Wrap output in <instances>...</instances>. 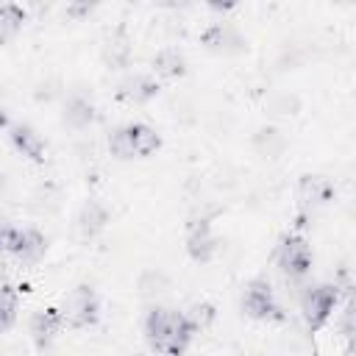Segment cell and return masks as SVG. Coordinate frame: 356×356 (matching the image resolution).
Listing matches in <instances>:
<instances>
[{"mask_svg": "<svg viewBox=\"0 0 356 356\" xmlns=\"http://www.w3.org/2000/svg\"><path fill=\"white\" fill-rule=\"evenodd\" d=\"M142 331H145V342L153 353H159V356H184L186 348L192 345L195 334H197V325L192 323L189 314H184L178 309L153 306L145 314Z\"/></svg>", "mask_w": 356, "mask_h": 356, "instance_id": "cell-1", "label": "cell"}, {"mask_svg": "<svg viewBox=\"0 0 356 356\" xmlns=\"http://www.w3.org/2000/svg\"><path fill=\"white\" fill-rule=\"evenodd\" d=\"M108 147L117 159H147L161 147V134L147 122H125L111 134Z\"/></svg>", "mask_w": 356, "mask_h": 356, "instance_id": "cell-2", "label": "cell"}, {"mask_svg": "<svg viewBox=\"0 0 356 356\" xmlns=\"http://www.w3.org/2000/svg\"><path fill=\"white\" fill-rule=\"evenodd\" d=\"M339 309V286L337 284H314L300 298V314L309 331H320Z\"/></svg>", "mask_w": 356, "mask_h": 356, "instance_id": "cell-3", "label": "cell"}, {"mask_svg": "<svg viewBox=\"0 0 356 356\" xmlns=\"http://www.w3.org/2000/svg\"><path fill=\"white\" fill-rule=\"evenodd\" d=\"M312 261H314V253H312V245L306 242V236L300 234H286L281 242H278V250H275V264L278 270L292 278V281H300L312 273Z\"/></svg>", "mask_w": 356, "mask_h": 356, "instance_id": "cell-4", "label": "cell"}, {"mask_svg": "<svg viewBox=\"0 0 356 356\" xmlns=\"http://www.w3.org/2000/svg\"><path fill=\"white\" fill-rule=\"evenodd\" d=\"M58 309H61L64 325L70 328H89L100 317V300L89 284H78L75 289H70Z\"/></svg>", "mask_w": 356, "mask_h": 356, "instance_id": "cell-5", "label": "cell"}, {"mask_svg": "<svg viewBox=\"0 0 356 356\" xmlns=\"http://www.w3.org/2000/svg\"><path fill=\"white\" fill-rule=\"evenodd\" d=\"M242 312L253 320H284L281 303L264 278H253L242 292Z\"/></svg>", "mask_w": 356, "mask_h": 356, "instance_id": "cell-6", "label": "cell"}, {"mask_svg": "<svg viewBox=\"0 0 356 356\" xmlns=\"http://www.w3.org/2000/svg\"><path fill=\"white\" fill-rule=\"evenodd\" d=\"M217 250H220V239L214 236L211 222L206 217L192 220L189 228H186V253H189V259L197 261V264H206L217 256Z\"/></svg>", "mask_w": 356, "mask_h": 356, "instance_id": "cell-7", "label": "cell"}, {"mask_svg": "<svg viewBox=\"0 0 356 356\" xmlns=\"http://www.w3.org/2000/svg\"><path fill=\"white\" fill-rule=\"evenodd\" d=\"M61 328H64V317H61L58 306H44V309L33 312L31 323H28V334L39 350L50 348L56 342V337L61 334Z\"/></svg>", "mask_w": 356, "mask_h": 356, "instance_id": "cell-8", "label": "cell"}, {"mask_svg": "<svg viewBox=\"0 0 356 356\" xmlns=\"http://www.w3.org/2000/svg\"><path fill=\"white\" fill-rule=\"evenodd\" d=\"M161 83L147 72H131L117 83V97L128 106H145L159 95Z\"/></svg>", "mask_w": 356, "mask_h": 356, "instance_id": "cell-9", "label": "cell"}, {"mask_svg": "<svg viewBox=\"0 0 356 356\" xmlns=\"http://www.w3.org/2000/svg\"><path fill=\"white\" fill-rule=\"evenodd\" d=\"M200 42L203 47H209L211 53H242L248 50V42L245 36L231 25V22H211L203 33H200Z\"/></svg>", "mask_w": 356, "mask_h": 356, "instance_id": "cell-10", "label": "cell"}, {"mask_svg": "<svg viewBox=\"0 0 356 356\" xmlns=\"http://www.w3.org/2000/svg\"><path fill=\"white\" fill-rule=\"evenodd\" d=\"M8 142L14 145V150L36 164L44 161V153H47V145L42 139V134L28 125V122H17V125H8Z\"/></svg>", "mask_w": 356, "mask_h": 356, "instance_id": "cell-11", "label": "cell"}, {"mask_svg": "<svg viewBox=\"0 0 356 356\" xmlns=\"http://www.w3.org/2000/svg\"><path fill=\"white\" fill-rule=\"evenodd\" d=\"M111 222V211H108V206L103 203V200H86L83 206H81V211H78V220H75V225H78V234H81V239H95L97 234H103L106 231V225Z\"/></svg>", "mask_w": 356, "mask_h": 356, "instance_id": "cell-12", "label": "cell"}, {"mask_svg": "<svg viewBox=\"0 0 356 356\" xmlns=\"http://www.w3.org/2000/svg\"><path fill=\"white\" fill-rule=\"evenodd\" d=\"M47 250V239L36 228H17V239L11 245V256L19 264H36Z\"/></svg>", "mask_w": 356, "mask_h": 356, "instance_id": "cell-13", "label": "cell"}, {"mask_svg": "<svg viewBox=\"0 0 356 356\" xmlns=\"http://www.w3.org/2000/svg\"><path fill=\"white\" fill-rule=\"evenodd\" d=\"M61 117H64V125H67V128L83 131V128H89V125L97 120V108H95L92 97L75 92V95H70V97L64 100V114H61Z\"/></svg>", "mask_w": 356, "mask_h": 356, "instance_id": "cell-14", "label": "cell"}, {"mask_svg": "<svg viewBox=\"0 0 356 356\" xmlns=\"http://www.w3.org/2000/svg\"><path fill=\"white\" fill-rule=\"evenodd\" d=\"M298 200L309 209L325 206L328 200H334V184L325 175H303L298 184Z\"/></svg>", "mask_w": 356, "mask_h": 356, "instance_id": "cell-15", "label": "cell"}, {"mask_svg": "<svg viewBox=\"0 0 356 356\" xmlns=\"http://www.w3.org/2000/svg\"><path fill=\"white\" fill-rule=\"evenodd\" d=\"M186 72V56L178 47H161L153 56V78L156 81H175Z\"/></svg>", "mask_w": 356, "mask_h": 356, "instance_id": "cell-16", "label": "cell"}, {"mask_svg": "<svg viewBox=\"0 0 356 356\" xmlns=\"http://www.w3.org/2000/svg\"><path fill=\"white\" fill-rule=\"evenodd\" d=\"M25 22H28V11L19 3H0V44L11 42Z\"/></svg>", "mask_w": 356, "mask_h": 356, "instance_id": "cell-17", "label": "cell"}, {"mask_svg": "<svg viewBox=\"0 0 356 356\" xmlns=\"http://www.w3.org/2000/svg\"><path fill=\"white\" fill-rule=\"evenodd\" d=\"M253 145H256V150H259L261 156L275 159V156H278V153L286 147V136H284L278 128L267 125V128H261V131L253 136Z\"/></svg>", "mask_w": 356, "mask_h": 356, "instance_id": "cell-18", "label": "cell"}, {"mask_svg": "<svg viewBox=\"0 0 356 356\" xmlns=\"http://www.w3.org/2000/svg\"><path fill=\"white\" fill-rule=\"evenodd\" d=\"M17 306H19L17 289L8 286V284H3V286H0V334L14 325V320H17Z\"/></svg>", "mask_w": 356, "mask_h": 356, "instance_id": "cell-19", "label": "cell"}, {"mask_svg": "<svg viewBox=\"0 0 356 356\" xmlns=\"http://www.w3.org/2000/svg\"><path fill=\"white\" fill-rule=\"evenodd\" d=\"M106 61L111 64V67H117V70H122V67H128V61H131V47L125 44V42H108L106 44Z\"/></svg>", "mask_w": 356, "mask_h": 356, "instance_id": "cell-20", "label": "cell"}, {"mask_svg": "<svg viewBox=\"0 0 356 356\" xmlns=\"http://www.w3.org/2000/svg\"><path fill=\"white\" fill-rule=\"evenodd\" d=\"M14 239H17V228H14L11 222L0 220V256H3V253H11Z\"/></svg>", "mask_w": 356, "mask_h": 356, "instance_id": "cell-21", "label": "cell"}, {"mask_svg": "<svg viewBox=\"0 0 356 356\" xmlns=\"http://www.w3.org/2000/svg\"><path fill=\"white\" fill-rule=\"evenodd\" d=\"M8 128V111H6V106L0 103V131H6Z\"/></svg>", "mask_w": 356, "mask_h": 356, "instance_id": "cell-22", "label": "cell"}, {"mask_svg": "<svg viewBox=\"0 0 356 356\" xmlns=\"http://www.w3.org/2000/svg\"><path fill=\"white\" fill-rule=\"evenodd\" d=\"M67 11H72V14H86V11H92V6H72V8H67Z\"/></svg>", "mask_w": 356, "mask_h": 356, "instance_id": "cell-23", "label": "cell"}, {"mask_svg": "<svg viewBox=\"0 0 356 356\" xmlns=\"http://www.w3.org/2000/svg\"><path fill=\"white\" fill-rule=\"evenodd\" d=\"M0 192H3V175H0Z\"/></svg>", "mask_w": 356, "mask_h": 356, "instance_id": "cell-24", "label": "cell"}]
</instances>
